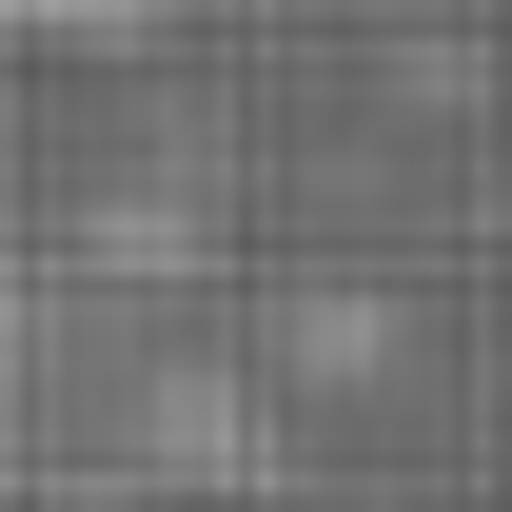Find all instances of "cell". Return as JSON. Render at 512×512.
I'll use <instances>...</instances> for the list:
<instances>
[{
  "label": "cell",
  "mask_w": 512,
  "mask_h": 512,
  "mask_svg": "<svg viewBox=\"0 0 512 512\" xmlns=\"http://www.w3.org/2000/svg\"><path fill=\"white\" fill-rule=\"evenodd\" d=\"M138 434L178 453V473H256V414H237V375H158V394H138Z\"/></svg>",
  "instance_id": "cell-1"
},
{
  "label": "cell",
  "mask_w": 512,
  "mask_h": 512,
  "mask_svg": "<svg viewBox=\"0 0 512 512\" xmlns=\"http://www.w3.org/2000/svg\"><path fill=\"white\" fill-rule=\"evenodd\" d=\"M197 0H0V40H40V60H79V40H178Z\"/></svg>",
  "instance_id": "cell-2"
},
{
  "label": "cell",
  "mask_w": 512,
  "mask_h": 512,
  "mask_svg": "<svg viewBox=\"0 0 512 512\" xmlns=\"http://www.w3.org/2000/svg\"><path fill=\"white\" fill-rule=\"evenodd\" d=\"M276 355H296V375H394V316H375V296H296Z\"/></svg>",
  "instance_id": "cell-3"
},
{
  "label": "cell",
  "mask_w": 512,
  "mask_h": 512,
  "mask_svg": "<svg viewBox=\"0 0 512 512\" xmlns=\"http://www.w3.org/2000/svg\"><path fill=\"white\" fill-rule=\"evenodd\" d=\"M20 355H40V276L0 256V394H20Z\"/></svg>",
  "instance_id": "cell-4"
}]
</instances>
